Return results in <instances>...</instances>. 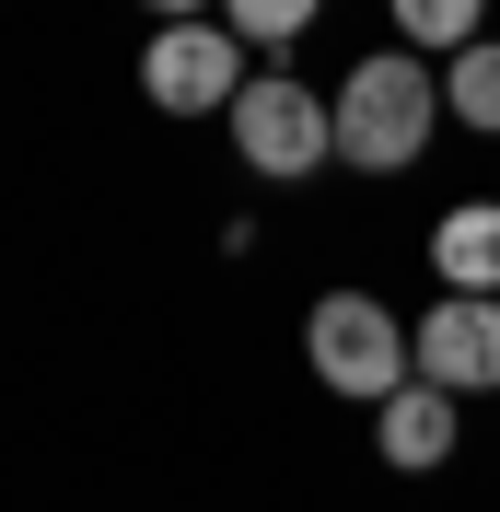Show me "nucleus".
I'll use <instances>...</instances> for the list:
<instances>
[{
  "label": "nucleus",
  "instance_id": "obj_1",
  "mask_svg": "<svg viewBox=\"0 0 500 512\" xmlns=\"http://www.w3.org/2000/svg\"><path fill=\"white\" fill-rule=\"evenodd\" d=\"M338 163L349 175H407V163L431 152V128H442V82L419 47H373V59H349L338 94Z\"/></svg>",
  "mask_w": 500,
  "mask_h": 512
},
{
  "label": "nucleus",
  "instance_id": "obj_2",
  "mask_svg": "<svg viewBox=\"0 0 500 512\" xmlns=\"http://www.w3.org/2000/svg\"><path fill=\"white\" fill-rule=\"evenodd\" d=\"M303 361H314V384H326V396H349V408H384L396 384H419L407 315H396V303H373V291H314Z\"/></svg>",
  "mask_w": 500,
  "mask_h": 512
},
{
  "label": "nucleus",
  "instance_id": "obj_3",
  "mask_svg": "<svg viewBox=\"0 0 500 512\" xmlns=\"http://www.w3.org/2000/svg\"><path fill=\"white\" fill-rule=\"evenodd\" d=\"M221 128H233V152H245L256 175H314V163H338V105L314 94V82H291V70H256Z\"/></svg>",
  "mask_w": 500,
  "mask_h": 512
},
{
  "label": "nucleus",
  "instance_id": "obj_4",
  "mask_svg": "<svg viewBox=\"0 0 500 512\" xmlns=\"http://www.w3.org/2000/svg\"><path fill=\"white\" fill-rule=\"evenodd\" d=\"M256 70H245V35L233 24H163L152 47H140V94L163 105V117H233V94H245Z\"/></svg>",
  "mask_w": 500,
  "mask_h": 512
},
{
  "label": "nucleus",
  "instance_id": "obj_5",
  "mask_svg": "<svg viewBox=\"0 0 500 512\" xmlns=\"http://www.w3.org/2000/svg\"><path fill=\"white\" fill-rule=\"evenodd\" d=\"M407 350H419V384H442V396H500V303L489 291H442L407 326Z\"/></svg>",
  "mask_w": 500,
  "mask_h": 512
},
{
  "label": "nucleus",
  "instance_id": "obj_6",
  "mask_svg": "<svg viewBox=\"0 0 500 512\" xmlns=\"http://www.w3.org/2000/svg\"><path fill=\"white\" fill-rule=\"evenodd\" d=\"M454 431H466V396H442V384H396V396L373 408V454L396 466V478L442 466V454H454Z\"/></svg>",
  "mask_w": 500,
  "mask_h": 512
},
{
  "label": "nucleus",
  "instance_id": "obj_7",
  "mask_svg": "<svg viewBox=\"0 0 500 512\" xmlns=\"http://www.w3.org/2000/svg\"><path fill=\"white\" fill-rule=\"evenodd\" d=\"M431 268H442V291H489L500 303V198H454L431 222Z\"/></svg>",
  "mask_w": 500,
  "mask_h": 512
},
{
  "label": "nucleus",
  "instance_id": "obj_8",
  "mask_svg": "<svg viewBox=\"0 0 500 512\" xmlns=\"http://www.w3.org/2000/svg\"><path fill=\"white\" fill-rule=\"evenodd\" d=\"M384 12H396V35L419 59H466L477 35H489V0H384Z\"/></svg>",
  "mask_w": 500,
  "mask_h": 512
},
{
  "label": "nucleus",
  "instance_id": "obj_9",
  "mask_svg": "<svg viewBox=\"0 0 500 512\" xmlns=\"http://www.w3.org/2000/svg\"><path fill=\"white\" fill-rule=\"evenodd\" d=\"M442 117H466L477 140H500V35H477L466 59H442Z\"/></svg>",
  "mask_w": 500,
  "mask_h": 512
},
{
  "label": "nucleus",
  "instance_id": "obj_10",
  "mask_svg": "<svg viewBox=\"0 0 500 512\" xmlns=\"http://www.w3.org/2000/svg\"><path fill=\"white\" fill-rule=\"evenodd\" d=\"M314 12H326V0H221V24L245 35V47H303Z\"/></svg>",
  "mask_w": 500,
  "mask_h": 512
},
{
  "label": "nucleus",
  "instance_id": "obj_11",
  "mask_svg": "<svg viewBox=\"0 0 500 512\" xmlns=\"http://www.w3.org/2000/svg\"><path fill=\"white\" fill-rule=\"evenodd\" d=\"M140 12H163V24H198V12H210V0H140Z\"/></svg>",
  "mask_w": 500,
  "mask_h": 512
}]
</instances>
